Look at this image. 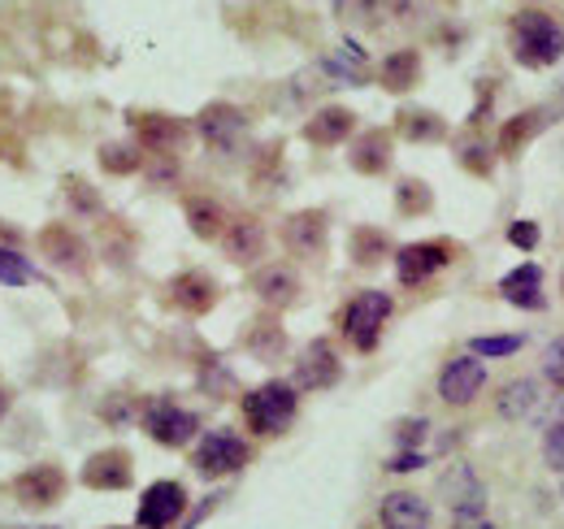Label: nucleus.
Returning <instances> with one entry per match:
<instances>
[{"mask_svg":"<svg viewBox=\"0 0 564 529\" xmlns=\"http://www.w3.org/2000/svg\"><path fill=\"white\" fill-rule=\"evenodd\" d=\"M100 165H105L109 174H135L143 165V152L135 143H105V148H100Z\"/></svg>","mask_w":564,"mask_h":529,"instance_id":"nucleus-27","label":"nucleus"},{"mask_svg":"<svg viewBox=\"0 0 564 529\" xmlns=\"http://www.w3.org/2000/svg\"><path fill=\"white\" fill-rule=\"evenodd\" d=\"M422 452H404V456H395V461L387 464L391 473H413V468H422Z\"/></svg>","mask_w":564,"mask_h":529,"instance_id":"nucleus-41","label":"nucleus"},{"mask_svg":"<svg viewBox=\"0 0 564 529\" xmlns=\"http://www.w3.org/2000/svg\"><path fill=\"white\" fill-rule=\"evenodd\" d=\"M135 139H140V148L165 156V152L183 148L187 127H183L178 118H170V114H140V118H135Z\"/></svg>","mask_w":564,"mask_h":529,"instance_id":"nucleus-18","label":"nucleus"},{"mask_svg":"<svg viewBox=\"0 0 564 529\" xmlns=\"http://www.w3.org/2000/svg\"><path fill=\"white\" fill-rule=\"evenodd\" d=\"M395 430H400V443H404V447H417V443H422V434L430 430V425H425L422 417H413V421H400Z\"/></svg>","mask_w":564,"mask_h":529,"instance_id":"nucleus-40","label":"nucleus"},{"mask_svg":"<svg viewBox=\"0 0 564 529\" xmlns=\"http://www.w3.org/2000/svg\"><path fill=\"white\" fill-rule=\"evenodd\" d=\"M543 447H547V464H552V468H564V425H552V430H547V443H543Z\"/></svg>","mask_w":564,"mask_h":529,"instance_id":"nucleus-38","label":"nucleus"},{"mask_svg":"<svg viewBox=\"0 0 564 529\" xmlns=\"http://www.w3.org/2000/svg\"><path fill=\"white\" fill-rule=\"evenodd\" d=\"M460 161H465L469 170H478V174H487V170H491V156H487V148H482V143L460 148Z\"/></svg>","mask_w":564,"mask_h":529,"instance_id":"nucleus-39","label":"nucleus"},{"mask_svg":"<svg viewBox=\"0 0 564 529\" xmlns=\"http://www.w3.org/2000/svg\"><path fill=\"white\" fill-rule=\"evenodd\" d=\"M482 382H487L482 360H478V356H456V360H447L443 374H438V396L447 399L452 408H465L469 399L482 391Z\"/></svg>","mask_w":564,"mask_h":529,"instance_id":"nucleus-10","label":"nucleus"},{"mask_svg":"<svg viewBox=\"0 0 564 529\" xmlns=\"http://www.w3.org/2000/svg\"><path fill=\"white\" fill-rule=\"evenodd\" d=\"M326 235H330V222L322 208H304V213H291L282 222V244L304 261H317L326 252Z\"/></svg>","mask_w":564,"mask_h":529,"instance_id":"nucleus-7","label":"nucleus"},{"mask_svg":"<svg viewBox=\"0 0 564 529\" xmlns=\"http://www.w3.org/2000/svg\"><path fill=\"white\" fill-rule=\"evenodd\" d=\"M335 9H344V0H335Z\"/></svg>","mask_w":564,"mask_h":529,"instance_id":"nucleus-44","label":"nucleus"},{"mask_svg":"<svg viewBox=\"0 0 564 529\" xmlns=\"http://www.w3.org/2000/svg\"><path fill=\"white\" fill-rule=\"evenodd\" d=\"M9 490H13L18 504L44 508V504H57L66 495V473H62V464H31L26 473H18L9 482Z\"/></svg>","mask_w":564,"mask_h":529,"instance_id":"nucleus-8","label":"nucleus"},{"mask_svg":"<svg viewBox=\"0 0 564 529\" xmlns=\"http://www.w3.org/2000/svg\"><path fill=\"white\" fill-rule=\"evenodd\" d=\"M395 204H400V213H409V217H417L430 208V187L417 183V179H404L400 187H395Z\"/></svg>","mask_w":564,"mask_h":529,"instance_id":"nucleus-31","label":"nucleus"},{"mask_svg":"<svg viewBox=\"0 0 564 529\" xmlns=\"http://www.w3.org/2000/svg\"><path fill=\"white\" fill-rule=\"evenodd\" d=\"M183 208H187V226H192L200 239H217V235L226 230V222H230V217H226V208L209 196H192Z\"/></svg>","mask_w":564,"mask_h":529,"instance_id":"nucleus-24","label":"nucleus"},{"mask_svg":"<svg viewBox=\"0 0 564 529\" xmlns=\"http://www.w3.org/2000/svg\"><path fill=\"white\" fill-rule=\"evenodd\" d=\"M335 382H339V356H335V347H330L326 338H313V343L300 352V360H295L291 387H295V391H326V387H335Z\"/></svg>","mask_w":564,"mask_h":529,"instance_id":"nucleus-5","label":"nucleus"},{"mask_svg":"<svg viewBox=\"0 0 564 529\" xmlns=\"http://www.w3.org/2000/svg\"><path fill=\"white\" fill-rule=\"evenodd\" d=\"M400 134H409V139H438L443 134V118H434V114H400Z\"/></svg>","mask_w":564,"mask_h":529,"instance_id":"nucleus-30","label":"nucleus"},{"mask_svg":"<svg viewBox=\"0 0 564 529\" xmlns=\"http://www.w3.org/2000/svg\"><path fill=\"white\" fill-rule=\"evenodd\" d=\"M0 282H9V287L31 282V264L22 261V257H13V252H4V248H0Z\"/></svg>","mask_w":564,"mask_h":529,"instance_id":"nucleus-34","label":"nucleus"},{"mask_svg":"<svg viewBox=\"0 0 564 529\" xmlns=\"http://www.w3.org/2000/svg\"><path fill=\"white\" fill-rule=\"evenodd\" d=\"M443 499L452 504L456 521L460 517H482V508H487V490H482V482L469 464H452L443 473Z\"/></svg>","mask_w":564,"mask_h":529,"instance_id":"nucleus-12","label":"nucleus"},{"mask_svg":"<svg viewBox=\"0 0 564 529\" xmlns=\"http://www.w3.org/2000/svg\"><path fill=\"white\" fill-rule=\"evenodd\" d=\"M499 291H503V300L508 304H517V309H539L543 304V273H539V264H521V269H512L503 282H499Z\"/></svg>","mask_w":564,"mask_h":529,"instance_id":"nucleus-22","label":"nucleus"},{"mask_svg":"<svg viewBox=\"0 0 564 529\" xmlns=\"http://www.w3.org/2000/svg\"><path fill=\"white\" fill-rule=\"evenodd\" d=\"M417 78H422V57L413 48H400L382 62V83L391 91H409V87H417Z\"/></svg>","mask_w":564,"mask_h":529,"instance_id":"nucleus-25","label":"nucleus"},{"mask_svg":"<svg viewBox=\"0 0 564 529\" xmlns=\"http://www.w3.org/2000/svg\"><path fill=\"white\" fill-rule=\"evenodd\" d=\"M508 244H517L521 252H530V248L539 244V226H534V222H512V226H508Z\"/></svg>","mask_w":564,"mask_h":529,"instance_id":"nucleus-37","label":"nucleus"},{"mask_svg":"<svg viewBox=\"0 0 564 529\" xmlns=\"http://www.w3.org/2000/svg\"><path fill=\"white\" fill-rule=\"evenodd\" d=\"M66 196L78 213H100V196L87 187V183H78V179H66Z\"/></svg>","mask_w":564,"mask_h":529,"instance_id":"nucleus-35","label":"nucleus"},{"mask_svg":"<svg viewBox=\"0 0 564 529\" xmlns=\"http://www.w3.org/2000/svg\"><path fill=\"white\" fill-rule=\"evenodd\" d=\"M456 529H495V526L487 521V517H460V521H456Z\"/></svg>","mask_w":564,"mask_h":529,"instance_id":"nucleus-42","label":"nucleus"},{"mask_svg":"<svg viewBox=\"0 0 564 529\" xmlns=\"http://www.w3.org/2000/svg\"><path fill=\"white\" fill-rule=\"evenodd\" d=\"M352 127H356L352 109L326 105V109H317V114L304 122V139L317 143V148H335V143H344V139L352 134Z\"/></svg>","mask_w":564,"mask_h":529,"instance_id":"nucleus-19","label":"nucleus"},{"mask_svg":"<svg viewBox=\"0 0 564 529\" xmlns=\"http://www.w3.org/2000/svg\"><path fill=\"white\" fill-rule=\"evenodd\" d=\"M143 430H148V439L161 443V447H187V443L196 439L200 421H196V412L178 408L174 399H156V403L143 408Z\"/></svg>","mask_w":564,"mask_h":529,"instance_id":"nucleus-4","label":"nucleus"},{"mask_svg":"<svg viewBox=\"0 0 564 529\" xmlns=\"http://www.w3.org/2000/svg\"><path fill=\"white\" fill-rule=\"evenodd\" d=\"M534 403H539V387H534V382H525V378H521V382H508V387H503V396H499V417L521 421Z\"/></svg>","mask_w":564,"mask_h":529,"instance_id":"nucleus-26","label":"nucleus"},{"mask_svg":"<svg viewBox=\"0 0 564 529\" xmlns=\"http://www.w3.org/2000/svg\"><path fill=\"white\" fill-rule=\"evenodd\" d=\"M248 443L239 439V434H230V430H209L205 439H200V447H196V468L205 473V477H221V473H235V468H243L248 464Z\"/></svg>","mask_w":564,"mask_h":529,"instance_id":"nucleus-6","label":"nucleus"},{"mask_svg":"<svg viewBox=\"0 0 564 529\" xmlns=\"http://www.w3.org/2000/svg\"><path fill=\"white\" fill-rule=\"evenodd\" d=\"M187 508V490L178 482H152L140 499V526L143 529H170Z\"/></svg>","mask_w":564,"mask_h":529,"instance_id":"nucleus-11","label":"nucleus"},{"mask_svg":"<svg viewBox=\"0 0 564 529\" xmlns=\"http://www.w3.org/2000/svg\"><path fill=\"white\" fill-rule=\"evenodd\" d=\"M382 529H430V504L413 490H391L378 508Z\"/></svg>","mask_w":564,"mask_h":529,"instance_id":"nucleus-17","label":"nucleus"},{"mask_svg":"<svg viewBox=\"0 0 564 529\" xmlns=\"http://www.w3.org/2000/svg\"><path fill=\"white\" fill-rule=\"evenodd\" d=\"M252 291H257L270 309H286V304H295V295H300V278H295V269H286V264H270V269H261V273L252 278Z\"/></svg>","mask_w":564,"mask_h":529,"instance_id":"nucleus-21","label":"nucleus"},{"mask_svg":"<svg viewBox=\"0 0 564 529\" xmlns=\"http://www.w3.org/2000/svg\"><path fill=\"white\" fill-rule=\"evenodd\" d=\"M300 408V391L291 382H265L252 396H243V417L257 434H282L295 421Z\"/></svg>","mask_w":564,"mask_h":529,"instance_id":"nucleus-2","label":"nucleus"},{"mask_svg":"<svg viewBox=\"0 0 564 529\" xmlns=\"http://www.w3.org/2000/svg\"><path fill=\"white\" fill-rule=\"evenodd\" d=\"M387 165H391V134L365 131L352 143V170H360V174H382Z\"/></svg>","mask_w":564,"mask_h":529,"instance_id":"nucleus-23","label":"nucleus"},{"mask_svg":"<svg viewBox=\"0 0 564 529\" xmlns=\"http://www.w3.org/2000/svg\"><path fill=\"white\" fill-rule=\"evenodd\" d=\"M196 131H200V139L209 143L213 152H235V143L248 131V118H243V109L217 100V105H205V109H200Z\"/></svg>","mask_w":564,"mask_h":529,"instance_id":"nucleus-9","label":"nucleus"},{"mask_svg":"<svg viewBox=\"0 0 564 529\" xmlns=\"http://www.w3.org/2000/svg\"><path fill=\"white\" fill-rule=\"evenodd\" d=\"M521 347V334H491V338H474V356H512Z\"/></svg>","mask_w":564,"mask_h":529,"instance_id":"nucleus-33","label":"nucleus"},{"mask_svg":"<svg viewBox=\"0 0 564 529\" xmlns=\"http://www.w3.org/2000/svg\"><path fill=\"white\" fill-rule=\"evenodd\" d=\"M543 374H547V382L564 387V338H556V343L547 347V356H543Z\"/></svg>","mask_w":564,"mask_h":529,"instance_id":"nucleus-36","label":"nucleus"},{"mask_svg":"<svg viewBox=\"0 0 564 529\" xmlns=\"http://www.w3.org/2000/svg\"><path fill=\"white\" fill-rule=\"evenodd\" d=\"M539 122H543V114H521V118H512V122L499 131V152H508V156H512L530 134L539 131Z\"/></svg>","mask_w":564,"mask_h":529,"instance_id":"nucleus-29","label":"nucleus"},{"mask_svg":"<svg viewBox=\"0 0 564 529\" xmlns=\"http://www.w3.org/2000/svg\"><path fill=\"white\" fill-rule=\"evenodd\" d=\"M170 295L187 313H209L213 304H217V282H213L209 273H200V269H187V273H178L170 282Z\"/></svg>","mask_w":564,"mask_h":529,"instance_id":"nucleus-20","label":"nucleus"},{"mask_svg":"<svg viewBox=\"0 0 564 529\" xmlns=\"http://www.w3.org/2000/svg\"><path fill=\"white\" fill-rule=\"evenodd\" d=\"M391 309L395 304H391L387 291H360V295H352V304L344 309V334H348V343H352L356 352H373L378 347Z\"/></svg>","mask_w":564,"mask_h":529,"instance_id":"nucleus-3","label":"nucleus"},{"mask_svg":"<svg viewBox=\"0 0 564 529\" xmlns=\"http://www.w3.org/2000/svg\"><path fill=\"white\" fill-rule=\"evenodd\" d=\"M391 252V239L382 230H356L352 235V257L356 264H378Z\"/></svg>","mask_w":564,"mask_h":529,"instance_id":"nucleus-28","label":"nucleus"},{"mask_svg":"<svg viewBox=\"0 0 564 529\" xmlns=\"http://www.w3.org/2000/svg\"><path fill=\"white\" fill-rule=\"evenodd\" d=\"M248 347H252L257 356H279V352H282V331L274 326V322H261L257 331L248 334Z\"/></svg>","mask_w":564,"mask_h":529,"instance_id":"nucleus-32","label":"nucleus"},{"mask_svg":"<svg viewBox=\"0 0 564 529\" xmlns=\"http://www.w3.org/2000/svg\"><path fill=\"white\" fill-rule=\"evenodd\" d=\"M512 57L530 69H547L564 57V26L547 9H521L512 18Z\"/></svg>","mask_w":564,"mask_h":529,"instance_id":"nucleus-1","label":"nucleus"},{"mask_svg":"<svg viewBox=\"0 0 564 529\" xmlns=\"http://www.w3.org/2000/svg\"><path fill=\"white\" fill-rule=\"evenodd\" d=\"M452 261V248L447 244H409L395 252V273L404 287H422L430 273H438L443 264Z\"/></svg>","mask_w":564,"mask_h":529,"instance_id":"nucleus-13","label":"nucleus"},{"mask_svg":"<svg viewBox=\"0 0 564 529\" xmlns=\"http://www.w3.org/2000/svg\"><path fill=\"white\" fill-rule=\"evenodd\" d=\"M221 248H226L230 261L252 264L265 252V226L257 217H230L226 230H221Z\"/></svg>","mask_w":564,"mask_h":529,"instance_id":"nucleus-15","label":"nucleus"},{"mask_svg":"<svg viewBox=\"0 0 564 529\" xmlns=\"http://www.w3.org/2000/svg\"><path fill=\"white\" fill-rule=\"evenodd\" d=\"M83 486H91V490H122V486H131V456L122 447L96 452L91 461L83 464Z\"/></svg>","mask_w":564,"mask_h":529,"instance_id":"nucleus-14","label":"nucleus"},{"mask_svg":"<svg viewBox=\"0 0 564 529\" xmlns=\"http://www.w3.org/2000/svg\"><path fill=\"white\" fill-rule=\"evenodd\" d=\"M40 248H44L48 261L57 264V269H66V273H83L87 269V244L70 226H48L40 235Z\"/></svg>","mask_w":564,"mask_h":529,"instance_id":"nucleus-16","label":"nucleus"},{"mask_svg":"<svg viewBox=\"0 0 564 529\" xmlns=\"http://www.w3.org/2000/svg\"><path fill=\"white\" fill-rule=\"evenodd\" d=\"M4 412H9V391H0V421H4Z\"/></svg>","mask_w":564,"mask_h":529,"instance_id":"nucleus-43","label":"nucleus"}]
</instances>
